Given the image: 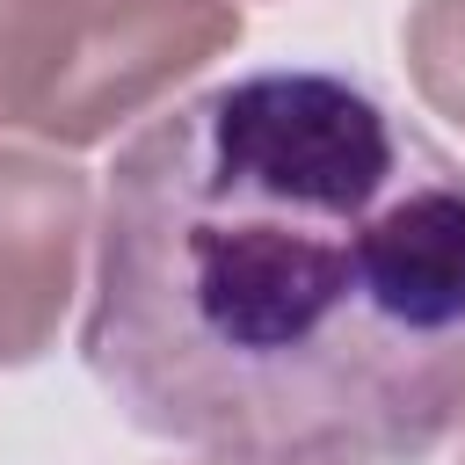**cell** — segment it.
Returning <instances> with one entry per match:
<instances>
[{"label": "cell", "instance_id": "obj_2", "mask_svg": "<svg viewBox=\"0 0 465 465\" xmlns=\"http://www.w3.org/2000/svg\"><path fill=\"white\" fill-rule=\"evenodd\" d=\"M232 0H0V131L58 153L116 138L240 44Z\"/></svg>", "mask_w": 465, "mask_h": 465}, {"label": "cell", "instance_id": "obj_3", "mask_svg": "<svg viewBox=\"0 0 465 465\" xmlns=\"http://www.w3.org/2000/svg\"><path fill=\"white\" fill-rule=\"evenodd\" d=\"M94 189L58 153L0 145V363H36L80 291Z\"/></svg>", "mask_w": 465, "mask_h": 465}, {"label": "cell", "instance_id": "obj_4", "mask_svg": "<svg viewBox=\"0 0 465 465\" xmlns=\"http://www.w3.org/2000/svg\"><path fill=\"white\" fill-rule=\"evenodd\" d=\"M407 80L414 94L465 131V0H414L407 15Z\"/></svg>", "mask_w": 465, "mask_h": 465}, {"label": "cell", "instance_id": "obj_5", "mask_svg": "<svg viewBox=\"0 0 465 465\" xmlns=\"http://www.w3.org/2000/svg\"><path fill=\"white\" fill-rule=\"evenodd\" d=\"M458 465H465V400H458Z\"/></svg>", "mask_w": 465, "mask_h": 465}, {"label": "cell", "instance_id": "obj_1", "mask_svg": "<svg viewBox=\"0 0 465 465\" xmlns=\"http://www.w3.org/2000/svg\"><path fill=\"white\" fill-rule=\"evenodd\" d=\"M80 356L225 465H421L465 400V160L371 80L254 65L145 116Z\"/></svg>", "mask_w": 465, "mask_h": 465}, {"label": "cell", "instance_id": "obj_6", "mask_svg": "<svg viewBox=\"0 0 465 465\" xmlns=\"http://www.w3.org/2000/svg\"><path fill=\"white\" fill-rule=\"evenodd\" d=\"M189 465H225V458H189Z\"/></svg>", "mask_w": 465, "mask_h": 465}]
</instances>
